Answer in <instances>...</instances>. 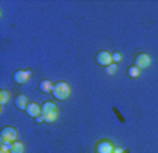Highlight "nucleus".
<instances>
[{"label":"nucleus","mask_w":158,"mask_h":153,"mask_svg":"<svg viewBox=\"0 0 158 153\" xmlns=\"http://www.w3.org/2000/svg\"><path fill=\"white\" fill-rule=\"evenodd\" d=\"M58 115H59L58 107L54 102L47 101V102L43 103V107H41V118L44 119V122H47V123L55 122L58 119Z\"/></svg>","instance_id":"nucleus-1"},{"label":"nucleus","mask_w":158,"mask_h":153,"mask_svg":"<svg viewBox=\"0 0 158 153\" xmlns=\"http://www.w3.org/2000/svg\"><path fill=\"white\" fill-rule=\"evenodd\" d=\"M52 95H54V98L58 101H65L66 98H69V95H71V87H69V84L64 82V81H59V82L54 84Z\"/></svg>","instance_id":"nucleus-2"},{"label":"nucleus","mask_w":158,"mask_h":153,"mask_svg":"<svg viewBox=\"0 0 158 153\" xmlns=\"http://www.w3.org/2000/svg\"><path fill=\"white\" fill-rule=\"evenodd\" d=\"M0 139H2V145H9V143H14L17 139V130L13 126H4L0 132Z\"/></svg>","instance_id":"nucleus-3"},{"label":"nucleus","mask_w":158,"mask_h":153,"mask_svg":"<svg viewBox=\"0 0 158 153\" xmlns=\"http://www.w3.org/2000/svg\"><path fill=\"white\" fill-rule=\"evenodd\" d=\"M96 63L102 67H107L113 63L112 60V54L107 53V51H99L98 55H96Z\"/></svg>","instance_id":"nucleus-4"},{"label":"nucleus","mask_w":158,"mask_h":153,"mask_svg":"<svg viewBox=\"0 0 158 153\" xmlns=\"http://www.w3.org/2000/svg\"><path fill=\"white\" fill-rule=\"evenodd\" d=\"M28 78H30V72L26 70H19V71H16L13 75L14 82L19 84V85H24V84L28 81Z\"/></svg>","instance_id":"nucleus-5"},{"label":"nucleus","mask_w":158,"mask_h":153,"mask_svg":"<svg viewBox=\"0 0 158 153\" xmlns=\"http://www.w3.org/2000/svg\"><path fill=\"white\" fill-rule=\"evenodd\" d=\"M135 67H138L140 70L141 68H147L150 64H151V58L147 55V54H138L137 57H135Z\"/></svg>","instance_id":"nucleus-6"},{"label":"nucleus","mask_w":158,"mask_h":153,"mask_svg":"<svg viewBox=\"0 0 158 153\" xmlns=\"http://www.w3.org/2000/svg\"><path fill=\"white\" fill-rule=\"evenodd\" d=\"M26 112L31 118H38V116H41V107L37 105L35 102H30L26 108Z\"/></svg>","instance_id":"nucleus-7"},{"label":"nucleus","mask_w":158,"mask_h":153,"mask_svg":"<svg viewBox=\"0 0 158 153\" xmlns=\"http://www.w3.org/2000/svg\"><path fill=\"white\" fill-rule=\"evenodd\" d=\"M96 150H98V153H113L114 147L110 142H100L96 147Z\"/></svg>","instance_id":"nucleus-8"},{"label":"nucleus","mask_w":158,"mask_h":153,"mask_svg":"<svg viewBox=\"0 0 158 153\" xmlns=\"http://www.w3.org/2000/svg\"><path fill=\"white\" fill-rule=\"evenodd\" d=\"M27 105H28V98H27V95L20 94L19 97L16 98V107L19 108L20 111H24L27 108Z\"/></svg>","instance_id":"nucleus-9"},{"label":"nucleus","mask_w":158,"mask_h":153,"mask_svg":"<svg viewBox=\"0 0 158 153\" xmlns=\"http://www.w3.org/2000/svg\"><path fill=\"white\" fill-rule=\"evenodd\" d=\"M40 91L44 94H48V92H52V88H54V84L51 82L49 80H43L40 82Z\"/></svg>","instance_id":"nucleus-10"},{"label":"nucleus","mask_w":158,"mask_h":153,"mask_svg":"<svg viewBox=\"0 0 158 153\" xmlns=\"http://www.w3.org/2000/svg\"><path fill=\"white\" fill-rule=\"evenodd\" d=\"M24 152H26V146H24V143H21V142H14L13 147L10 150V153H24Z\"/></svg>","instance_id":"nucleus-11"},{"label":"nucleus","mask_w":158,"mask_h":153,"mask_svg":"<svg viewBox=\"0 0 158 153\" xmlns=\"http://www.w3.org/2000/svg\"><path fill=\"white\" fill-rule=\"evenodd\" d=\"M127 74H128V76H131V78H137V76L140 75V68H138V67H135V65H133V67H130V68H128Z\"/></svg>","instance_id":"nucleus-12"},{"label":"nucleus","mask_w":158,"mask_h":153,"mask_svg":"<svg viewBox=\"0 0 158 153\" xmlns=\"http://www.w3.org/2000/svg\"><path fill=\"white\" fill-rule=\"evenodd\" d=\"M116 71H117V64H114V63H112L110 65L105 67V72L107 74V75H113Z\"/></svg>","instance_id":"nucleus-13"},{"label":"nucleus","mask_w":158,"mask_h":153,"mask_svg":"<svg viewBox=\"0 0 158 153\" xmlns=\"http://www.w3.org/2000/svg\"><path fill=\"white\" fill-rule=\"evenodd\" d=\"M9 98H10V94L7 92V91H0V103L2 105H4V103L9 101Z\"/></svg>","instance_id":"nucleus-14"},{"label":"nucleus","mask_w":158,"mask_h":153,"mask_svg":"<svg viewBox=\"0 0 158 153\" xmlns=\"http://www.w3.org/2000/svg\"><path fill=\"white\" fill-rule=\"evenodd\" d=\"M112 60H113V63L114 64L120 63V61H122V54L120 53H113L112 54Z\"/></svg>","instance_id":"nucleus-15"},{"label":"nucleus","mask_w":158,"mask_h":153,"mask_svg":"<svg viewBox=\"0 0 158 153\" xmlns=\"http://www.w3.org/2000/svg\"><path fill=\"white\" fill-rule=\"evenodd\" d=\"M0 153H10V150L9 149H6V147L2 145V147H0Z\"/></svg>","instance_id":"nucleus-16"},{"label":"nucleus","mask_w":158,"mask_h":153,"mask_svg":"<svg viewBox=\"0 0 158 153\" xmlns=\"http://www.w3.org/2000/svg\"><path fill=\"white\" fill-rule=\"evenodd\" d=\"M113 153H123V150L120 149V147H114V152Z\"/></svg>","instance_id":"nucleus-17"}]
</instances>
